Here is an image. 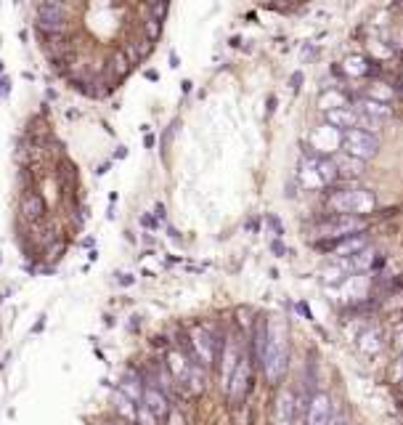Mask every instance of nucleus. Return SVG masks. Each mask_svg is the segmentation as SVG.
I'll use <instances>...</instances> for the list:
<instances>
[{
	"mask_svg": "<svg viewBox=\"0 0 403 425\" xmlns=\"http://www.w3.org/2000/svg\"><path fill=\"white\" fill-rule=\"evenodd\" d=\"M286 362H289V332H286L284 319H271L268 322V332H265V346L260 353V367L268 383H279L282 375L286 372Z\"/></svg>",
	"mask_w": 403,
	"mask_h": 425,
	"instance_id": "obj_1",
	"label": "nucleus"
},
{
	"mask_svg": "<svg viewBox=\"0 0 403 425\" xmlns=\"http://www.w3.org/2000/svg\"><path fill=\"white\" fill-rule=\"evenodd\" d=\"M165 370L170 372L178 391H186L191 396H197V393L204 391V367L197 365L189 346L186 348H170L165 353Z\"/></svg>",
	"mask_w": 403,
	"mask_h": 425,
	"instance_id": "obj_2",
	"label": "nucleus"
},
{
	"mask_svg": "<svg viewBox=\"0 0 403 425\" xmlns=\"http://www.w3.org/2000/svg\"><path fill=\"white\" fill-rule=\"evenodd\" d=\"M340 181L337 176V168H334L332 157H319L313 152H305L300 162H297V183L308 192H316V189H326L332 183Z\"/></svg>",
	"mask_w": 403,
	"mask_h": 425,
	"instance_id": "obj_3",
	"label": "nucleus"
},
{
	"mask_svg": "<svg viewBox=\"0 0 403 425\" xmlns=\"http://www.w3.org/2000/svg\"><path fill=\"white\" fill-rule=\"evenodd\" d=\"M326 205L332 213H345V216H358L364 218L369 213L377 210V195L371 189H361V186H340L334 189Z\"/></svg>",
	"mask_w": 403,
	"mask_h": 425,
	"instance_id": "obj_4",
	"label": "nucleus"
},
{
	"mask_svg": "<svg viewBox=\"0 0 403 425\" xmlns=\"http://www.w3.org/2000/svg\"><path fill=\"white\" fill-rule=\"evenodd\" d=\"M189 351L191 356L197 359V365L199 367H213L215 365V356H218V346H220V340L215 338V332L207 325H194L189 329Z\"/></svg>",
	"mask_w": 403,
	"mask_h": 425,
	"instance_id": "obj_5",
	"label": "nucleus"
},
{
	"mask_svg": "<svg viewBox=\"0 0 403 425\" xmlns=\"http://www.w3.org/2000/svg\"><path fill=\"white\" fill-rule=\"evenodd\" d=\"M366 229V221L358 216H345V213H332L329 218L316 223V237L319 240H340V237H350V234H361Z\"/></svg>",
	"mask_w": 403,
	"mask_h": 425,
	"instance_id": "obj_6",
	"label": "nucleus"
},
{
	"mask_svg": "<svg viewBox=\"0 0 403 425\" xmlns=\"http://www.w3.org/2000/svg\"><path fill=\"white\" fill-rule=\"evenodd\" d=\"M67 3L64 0H37V30L43 35L67 32Z\"/></svg>",
	"mask_w": 403,
	"mask_h": 425,
	"instance_id": "obj_7",
	"label": "nucleus"
},
{
	"mask_svg": "<svg viewBox=\"0 0 403 425\" xmlns=\"http://www.w3.org/2000/svg\"><path fill=\"white\" fill-rule=\"evenodd\" d=\"M340 152L366 162V159L377 157V152H380V138L374 133H369V131H361V128H350V131H343Z\"/></svg>",
	"mask_w": 403,
	"mask_h": 425,
	"instance_id": "obj_8",
	"label": "nucleus"
},
{
	"mask_svg": "<svg viewBox=\"0 0 403 425\" xmlns=\"http://www.w3.org/2000/svg\"><path fill=\"white\" fill-rule=\"evenodd\" d=\"M249 388H252V356H249L247 351H242L237 370H234V375H231V383H228V388H225L228 401H231V404H242L244 396L249 393Z\"/></svg>",
	"mask_w": 403,
	"mask_h": 425,
	"instance_id": "obj_9",
	"label": "nucleus"
},
{
	"mask_svg": "<svg viewBox=\"0 0 403 425\" xmlns=\"http://www.w3.org/2000/svg\"><path fill=\"white\" fill-rule=\"evenodd\" d=\"M310 152L319 155V157H332L340 152V144H343V131L340 128H332V125H319L313 133H310Z\"/></svg>",
	"mask_w": 403,
	"mask_h": 425,
	"instance_id": "obj_10",
	"label": "nucleus"
},
{
	"mask_svg": "<svg viewBox=\"0 0 403 425\" xmlns=\"http://www.w3.org/2000/svg\"><path fill=\"white\" fill-rule=\"evenodd\" d=\"M369 290H371V274L369 271L350 274L337 285V295H340L343 303H361L364 298H369Z\"/></svg>",
	"mask_w": 403,
	"mask_h": 425,
	"instance_id": "obj_11",
	"label": "nucleus"
},
{
	"mask_svg": "<svg viewBox=\"0 0 403 425\" xmlns=\"http://www.w3.org/2000/svg\"><path fill=\"white\" fill-rule=\"evenodd\" d=\"M334 417V407L329 393L324 391H316L308 399V407H305V425H332Z\"/></svg>",
	"mask_w": 403,
	"mask_h": 425,
	"instance_id": "obj_12",
	"label": "nucleus"
},
{
	"mask_svg": "<svg viewBox=\"0 0 403 425\" xmlns=\"http://www.w3.org/2000/svg\"><path fill=\"white\" fill-rule=\"evenodd\" d=\"M300 420V399L292 391H282L273 410V425H297Z\"/></svg>",
	"mask_w": 403,
	"mask_h": 425,
	"instance_id": "obj_13",
	"label": "nucleus"
},
{
	"mask_svg": "<svg viewBox=\"0 0 403 425\" xmlns=\"http://www.w3.org/2000/svg\"><path fill=\"white\" fill-rule=\"evenodd\" d=\"M319 247L321 250H329L337 258H345V255L361 253L364 247H369V240L366 234H350V237H340V240H324Z\"/></svg>",
	"mask_w": 403,
	"mask_h": 425,
	"instance_id": "obj_14",
	"label": "nucleus"
},
{
	"mask_svg": "<svg viewBox=\"0 0 403 425\" xmlns=\"http://www.w3.org/2000/svg\"><path fill=\"white\" fill-rule=\"evenodd\" d=\"M141 404L149 410V412L154 414L157 420H165V414L170 412V399H167L165 391H159L157 386H152V383H146L143 386V396H141Z\"/></svg>",
	"mask_w": 403,
	"mask_h": 425,
	"instance_id": "obj_15",
	"label": "nucleus"
},
{
	"mask_svg": "<svg viewBox=\"0 0 403 425\" xmlns=\"http://www.w3.org/2000/svg\"><path fill=\"white\" fill-rule=\"evenodd\" d=\"M19 213H22L27 221H32V223H40V221L46 218V200L40 197V192L35 189H27L19 200Z\"/></svg>",
	"mask_w": 403,
	"mask_h": 425,
	"instance_id": "obj_16",
	"label": "nucleus"
},
{
	"mask_svg": "<svg viewBox=\"0 0 403 425\" xmlns=\"http://www.w3.org/2000/svg\"><path fill=\"white\" fill-rule=\"evenodd\" d=\"M356 346L361 348V353L377 356V353L382 351V346H385V335H382V329L377 327V325H366V327L358 332Z\"/></svg>",
	"mask_w": 403,
	"mask_h": 425,
	"instance_id": "obj_17",
	"label": "nucleus"
},
{
	"mask_svg": "<svg viewBox=\"0 0 403 425\" xmlns=\"http://www.w3.org/2000/svg\"><path fill=\"white\" fill-rule=\"evenodd\" d=\"M332 162H334V168H337V176H340V178H358V176L366 170V162H364V159L350 157V155H345V152L332 155Z\"/></svg>",
	"mask_w": 403,
	"mask_h": 425,
	"instance_id": "obj_18",
	"label": "nucleus"
},
{
	"mask_svg": "<svg viewBox=\"0 0 403 425\" xmlns=\"http://www.w3.org/2000/svg\"><path fill=\"white\" fill-rule=\"evenodd\" d=\"M324 117H326V125H332V128H340V131H350V128H358V112L353 107H340V110H329L324 112Z\"/></svg>",
	"mask_w": 403,
	"mask_h": 425,
	"instance_id": "obj_19",
	"label": "nucleus"
},
{
	"mask_svg": "<svg viewBox=\"0 0 403 425\" xmlns=\"http://www.w3.org/2000/svg\"><path fill=\"white\" fill-rule=\"evenodd\" d=\"M353 110L361 115V117H366V120L371 122H382V120H388L392 115L390 110V104H382V101H371V98H361Z\"/></svg>",
	"mask_w": 403,
	"mask_h": 425,
	"instance_id": "obj_20",
	"label": "nucleus"
},
{
	"mask_svg": "<svg viewBox=\"0 0 403 425\" xmlns=\"http://www.w3.org/2000/svg\"><path fill=\"white\" fill-rule=\"evenodd\" d=\"M112 407H114V412L122 417V423L136 425V414H138V410H136V401L128 399V396H125L119 388L112 393Z\"/></svg>",
	"mask_w": 403,
	"mask_h": 425,
	"instance_id": "obj_21",
	"label": "nucleus"
},
{
	"mask_svg": "<svg viewBox=\"0 0 403 425\" xmlns=\"http://www.w3.org/2000/svg\"><path fill=\"white\" fill-rule=\"evenodd\" d=\"M143 377L141 375H136V372H125V377H122V383H119V391L128 396V399H133L136 404L141 401L143 396Z\"/></svg>",
	"mask_w": 403,
	"mask_h": 425,
	"instance_id": "obj_22",
	"label": "nucleus"
},
{
	"mask_svg": "<svg viewBox=\"0 0 403 425\" xmlns=\"http://www.w3.org/2000/svg\"><path fill=\"white\" fill-rule=\"evenodd\" d=\"M340 107H350L348 104V96H345L340 88H326L319 96V110L329 112V110H340Z\"/></svg>",
	"mask_w": 403,
	"mask_h": 425,
	"instance_id": "obj_23",
	"label": "nucleus"
},
{
	"mask_svg": "<svg viewBox=\"0 0 403 425\" xmlns=\"http://www.w3.org/2000/svg\"><path fill=\"white\" fill-rule=\"evenodd\" d=\"M345 74H350V77H366L371 72V64H369L366 56H348L343 64Z\"/></svg>",
	"mask_w": 403,
	"mask_h": 425,
	"instance_id": "obj_24",
	"label": "nucleus"
},
{
	"mask_svg": "<svg viewBox=\"0 0 403 425\" xmlns=\"http://www.w3.org/2000/svg\"><path fill=\"white\" fill-rule=\"evenodd\" d=\"M392 96H395V91L392 88H388V85H382V83H374L371 88H369V96L371 101H382V104H390Z\"/></svg>",
	"mask_w": 403,
	"mask_h": 425,
	"instance_id": "obj_25",
	"label": "nucleus"
},
{
	"mask_svg": "<svg viewBox=\"0 0 403 425\" xmlns=\"http://www.w3.org/2000/svg\"><path fill=\"white\" fill-rule=\"evenodd\" d=\"M167 425H189V420H186V414L180 412V407H170V412L165 414Z\"/></svg>",
	"mask_w": 403,
	"mask_h": 425,
	"instance_id": "obj_26",
	"label": "nucleus"
},
{
	"mask_svg": "<svg viewBox=\"0 0 403 425\" xmlns=\"http://www.w3.org/2000/svg\"><path fill=\"white\" fill-rule=\"evenodd\" d=\"M143 30H146V40L152 43V40H157V37H159V30H162V25H159V19H149V22L143 25Z\"/></svg>",
	"mask_w": 403,
	"mask_h": 425,
	"instance_id": "obj_27",
	"label": "nucleus"
},
{
	"mask_svg": "<svg viewBox=\"0 0 403 425\" xmlns=\"http://www.w3.org/2000/svg\"><path fill=\"white\" fill-rule=\"evenodd\" d=\"M392 375H395V380H403V353L398 356L395 367H392Z\"/></svg>",
	"mask_w": 403,
	"mask_h": 425,
	"instance_id": "obj_28",
	"label": "nucleus"
},
{
	"mask_svg": "<svg viewBox=\"0 0 403 425\" xmlns=\"http://www.w3.org/2000/svg\"><path fill=\"white\" fill-rule=\"evenodd\" d=\"M300 83H303V74H292V88H300Z\"/></svg>",
	"mask_w": 403,
	"mask_h": 425,
	"instance_id": "obj_29",
	"label": "nucleus"
},
{
	"mask_svg": "<svg viewBox=\"0 0 403 425\" xmlns=\"http://www.w3.org/2000/svg\"><path fill=\"white\" fill-rule=\"evenodd\" d=\"M98 425H122V423H119V420H117V423H112V420H104V423H98Z\"/></svg>",
	"mask_w": 403,
	"mask_h": 425,
	"instance_id": "obj_30",
	"label": "nucleus"
}]
</instances>
